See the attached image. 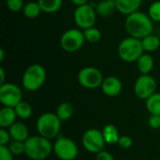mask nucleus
Listing matches in <instances>:
<instances>
[{
	"mask_svg": "<svg viewBox=\"0 0 160 160\" xmlns=\"http://www.w3.org/2000/svg\"><path fill=\"white\" fill-rule=\"evenodd\" d=\"M142 1V0H116V8L119 12L128 16L139 11Z\"/></svg>",
	"mask_w": 160,
	"mask_h": 160,
	"instance_id": "2eb2a0df",
	"label": "nucleus"
},
{
	"mask_svg": "<svg viewBox=\"0 0 160 160\" xmlns=\"http://www.w3.org/2000/svg\"><path fill=\"white\" fill-rule=\"evenodd\" d=\"M11 140L9 131L6 128H0V145H7Z\"/></svg>",
	"mask_w": 160,
	"mask_h": 160,
	"instance_id": "2f4dec72",
	"label": "nucleus"
},
{
	"mask_svg": "<svg viewBox=\"0 0 160 160\" xmlns=\"http://www.w3.org/2000/svg\"><path fill=\"white\" fill-rule=\"evenodd\" d=\"M97 20V11L90 5H82L74 10V21L82 30L93 27Z\"/></svg>",
	"mask_w": 160,
	"mask_h": 160,
	"instance_id": "f8f14e48",
	"label": "nucleus"
},
{
	"mask_svg": "<svg viewBox=\"0 0 160 160\" xmlns=\"http://www.w3.org/2000/svg\"><path fill=\"white\" fill-rule=\"evenodd\" d=\"M24 155L32 160H44L53 152V144L51 140L40 135L30 136L25 142Z\"/></svg>",
	"mask_w": 160,
	"mask_h": 160,
	"instance_id": "f03ea898",
	"label": "nucleus"
},
{
	"mask_svg": "<svg viewBox=\"0 0 160 160\" xmlns=\"http://www.w3.org/2000/svg\"><path fill=\"white\" fill-rule=\"evenodd\" d=\"M142 43L144 51L146 52H155L160 47V38L155 35H148L142 38Z\"/></svg>",
	"mask_w": 160,
	"mask_h": 160,
	"instance_id": "5701e85b",
	"label": "nucleus"
},
{
	"mask_svg": "<svg viewBox=\"0 0 160 160\" xmlns=\"http://www.w3.org/2000/svg\"><path fill=\"white\" fill-rule=\"evenodd\" d=\"M42 11L46 13H53L58 11L63 4V0H38Z\"/></svg>",
	"mask_w": 160,
	"mask_h": 160,
	"instance_id": "4be33fe9",
	"label": "nucleus"
},
{
	"mask_svg": "<svg viewBox=\"0 0 160 160\" xmlns=\"http://www.w3.org/2000/svg\"><path fill=\"white\" fill-rule=\"evenodd\" d=\"M17 118L18 116L14 108L3 106L0 110V127L2 128H10L16 122Z\"/></svg>",
	"mask_w": 160,
	"mask_h": 160,
	"instance_id": "dca6fc26",
	"label": "nucleus"
},
{
	"mask_svg": "<svg viewBox=\"0 0 160 160\" xmlns=\"http://www.w3.org/2000/svg\"><path fill=\"white\" fill-rule=\"evenodd\" d=\"M96 160H114V158L108 151L102 150L101 152H99V153L97 154Z\"/></svg>",
	"mask_w": 160,
	"mask_h": 160,
	"instance_id": "72a5a7b5",
	"label": "nucleus"
},
{
	"mask_svg": "<svg viewBox=\"0 0 160 160\" xmlns=\"http://www.w3.org/2000/svg\"><path fill=\"white\" fill-rule=\"evenodd\" d=\"M22 100L21 88L11 82H5L0 85V102L5 107L15 108Z\"/></svg>",
	"mask_w": 160,
	"mask_h": 160,
	"instance_id": "6e6552de",
	"label": "nucleus"
},
{
	"mask_svg": "<svg viewBox=\"0 0 160 160\" xmlns=\"http://www.w3.org/2000/svg\"><path fill=\"white\" fill-rule=\"evenodd\" d=\"M61 122L56 113L45 112L41 114L36 123L38 135L49 140L57 138L61 130Z\"/></svg>",
	"mask_w": 160,
	"mask_h": 160,
	"instance_id": "7ed1b4c3",
	"label": "nucleus"
},
{
	"mask_svg": "<svg viewBox=\"0 0 160 160\" xmlns=\"http://www.w3.org/2000/svg\"><path fill=\"white\" fill-rule=\"evenodd\" d=\"M82 142L83 148L87 152L93 154H98L104 150V146L106 143L103 138L102 131L97 128L87 129L82 135Z\"/></svg>",
	"mask_w": 160,
	"mask_h": 160,
	"instance_id": "1a4fd4ad",
	"label": "nucleus"
},
{
	"mask_svg": "<svg viewBox=\"0 0 160 160\" xmlns=\"http://www.w3.org/2000/svg\"><path fill=\"white\" fill-rule=\"evenodd\" d=\"M101 131L103 134L104 141L107 144L118 143L120 135H119V131L115 126H113L112 124H108L103 128V129Z\"/></svg>",
	"mask_w": 160,
	"mask_h": 160,
	"instance_id": "a211bd4d",
	"label": "nucleus"
},
{
	"mask_svg": "<svg viewBox=\"0 0 160 160\" xmlns=\"http://www.w3.org/2000/svg\"><path fill=\"white\" fill-rule=\"evenodd\" d=\"M53 154L60 160H75L79 155V148L71 139L60 136L53 143Z\"/></svg>",
	"mask_w": 160,
	"mask_h": 160,
	"instance_id": "423d86ee",
	"label": "nucleus"
},
{
	"mask_svg": "<svg viewBox=\"0 0 160 160\" xmlns=\"http://www.w3.org/2000/svg\"><path fill=\"white\" fill-rule=\"evenodd\" d=\"M70 1H71V3H73L77 7L82 6V5H86L87 2H88V0H70Z\"/></svg>",
	"mask_w": 160,
	"mask_h": 160,
	"instance_id": "f704fd0d",
	"label": "nucleus"
},
{
	"mask_svg": "<svg viewBox=\"0 0 160 160\" xmlns=\"http://www.w3.org/2000/svg\"><path fill=\"white\" fill-rule=\"evenodd\" d=\"M14 109H15L18 118H20L22 120L29 119L32 116V113H33L32 106L26 101L22 100Z\"/></svg>",
	"mask_w": 160,
	"mask_h": 160,
	"instance_id": "b1692460",
	"label": "nucleus"
},
{
	"mask_svg": "<svg viewBox=\"0 0 160 160\" xmlns=\"http://www.w3.org/2000/svg\"><path fill=\"white\" fill-rule=\"evenodd\" d=\"M148 15L155 22H160V1H156L152 3L149 8Z\"/></svg>",
	"mask_w": 160,
	"mask_h": 160,
	"instance_id": "cd10ccee",
	"label": "nucleus"
},
{
	"mask_svg": "<svg viewBox=\"0 0 160 160\" xmlns=\"http://www.w3.org/2000/svg\"><path fill=\"white\" fill-rule=\"evenodd\" d=\"M46 81L45 68L38 64L29 66L22 75V86L31 92L37 91L44 84Z\"/></svg>",
	"mask_w": 160,
	"mask_h": 160,
	"instance_id": "39448f33",
	"label": "nucleus"
},
{
	"mask_svg": "<svg viewBox=\"0 0 160 160\" xmlns=\"http://www.w3.org/2000/svg\"><path fill=\"white\" fill-rule=\"evenodd\" d=\"M14 156L7 145H0V160H13Z\"/></svg>",
	"mask_w": 160,
	"mask_h": 160,
	"instance_id": "c756f323",
	"label": "nucleus"
},
{
	"mask_svg": "<svg viewBox=\"0 0 160 160\" xmlns=\"http://www.w3.org/2000/svg\"><path fill=\"white\" fill-rule=\"evenodd\" d=\"M7 6L9 10L18 12L23 8V0H7Z\"/></svg>",
	"mask_w": 160,
	"mask_h": 160,
	"instance_id": "c85d7f7f",
	"label": "nucleus"
},
{
	"mask_svg": "<svg viewBox=\"0 0 160 160\" xmlns=\"http://www.w3.org/2000/svg\"><path fill=\"white\" fill-rule=\"evenodd\" d=\"M103 80V75L100 70L94 67L83 68L79 71L78 74L79 83L87 89H96L100 87Z\"/></svg>",
	"mask_w": 160,
	"mask_h": 160,
	"instance_id": "9d476101",
	"label": "nucleus"
},
{
	"mask_svg": "<svg viewBox=\"0 0 160 160\" xmlns=\"http://www.w3.org/2000/svg\"><path fill=\"white\" fill-rule=\"evenodd\" d=\"M5 78H6V76H5V71H4V68L1 67V68H0V85L5 83Z\"/></svg>",
	"mask_w": 160,
	"mask_h": 160,
	"instance_id": "c9c22d12",
	"label": "nucleus"
},
{
	"mask_svg": "<svg viewBox=\"0 0 160 160\" xmlns=\"http://www.w3.org/2000/svg\"><path fill=\"white\" fill-rule=\"evenodd\" d=\"M148 125L153 129L160 128V116L158 115H151L148 119Z\"/></svg>",
	"mask_w": 160,
	"mask_h": 160,
	"instance_id": "473e14b6",
	"label": "nucleus"
},
{
	"mask_svg": "<svg viewBox=\"0 0 160 160\" xmlns=\"http://www.w3.org/2000/svg\"><path fill=\"white\" fill-rule=\"evenodd\" d=\"M4 56H5V52L3 49H0V62H2L4 60Z\"/></svg>",
	"mask_w": 160,
	"mask_h": 160,
	"instance_id": "e433bc0d",
	"label": "nucleus"
},
{
	"mask_svg": "<svg viewBox=\"0 0 160 160\" xmlns=\"http://www.w3.org/2000/svg\"><path fill=\"white\" fill-rule=\"evenodd\" d=\"M157 82L149 74H142L136 81L134 85V92L138 98L146 100L156 93Z\"/></svg>",
	"mask_w": 160,
	"mask_h": 160,
	"instance_id": "9b49d317",
	"label": "nucleus"
},
{
	"mask_svg": "<svg viewBox=\"0 0 160 160\" xmlns=\"http://www.w3.org/2000/svg\"><path fill=\"white\" fill-rule=\"evenodd\" d=\"M83 36L86 41L90 43H97L101 39V33L100 31L96 27H89L84 30H82Z\"/></svg>",
	"mask_w": 160,
	"mask_h": 160,
	"instance_id": "a878e982",
	"label": "nucleus"
},
{
	"mask_svg": "<svg viewBox=\"0 0 160 160\" xmlns=\"http://www.w3.org/2000/svg\"><path fill=\"white\" fill-rule=\"evenodd\" d=\"M85 41L83 32L79 29L71 28L67 30L60 38L62 49L68 52H75L79 51Z\"/></svg>",
	"mask_w": 160,
	"mask_h": 160,
	"instance_id": "0eeeda50",
	"label": "nucleus"
},
{
	"mask_svg": "<svg viewBox=\"0 0 160 160\" xmlns=\"http://www.w3.org/2000/svg\"><path fill=\"white\" fill-rule=\"evenodd\" d=\"M55 113L61 121H68L73 116L74 108L68 102H62L58 105Z\"/></svg>",
	"mask_w": 160,
	"mask_h": 160,
	"instance_id": "412c9836",
	"label": "nucleus"
},
{
	"mask_svg": "<svg viewBox=\"0 0 160 160\" xmlns=\"http://www.w3.org/2000/svg\"><path fill=\"white\" fill-rule=\"evenodd\" d=\"M132 139L129 136L124 135V136H120V139L118 141V145L122 148V149H129L132 146Z\"/></svg>",
	"mask_w": 160,
	"mask_h": 160,
	"instance_id": "7c9ffc66",
	"label": "nucleus"
},
{
	"mask_svg": "<svg viewBox=\"0 0 160 160\" xmlns=\"http://www.w3.org/2000/svg\"><path fill=\"white\" fill-rule=\"evenodd\" d=\"M137 67L142 74H150L154 68V59L148 53H143L137 61Z\"/></svg>",
	"mask_w": 160,
	"mask_h": 160,
	"instance_id": "6ab92c4d",
	"label": "nucleus"
},
{
	"mask_svg": "<svg viewBox=\"0 0 160 160\" xmlns=\"http://www.w3.org/2000/svg\"><path fill=\"white\" fill-rule=\"evenodd\" d=\"M153 27V20L150 16L141 11L128 15L125 22V28L129 37L139 39L152 34Z\"/></svg>",
	"mask_w": 160,
	"mask_h": 160,
	"instance_id": "f257e3e1",
	"label": "nucleus"
},
{
	"mask_svg": "<svg viewBox=\"0 0 160 160\" xmlns=\"http://www.w3.org/2000/svg\"><path fill=\"white\" fill-rule=\"evenodd\" d=\"M115 10H117L116 0H101L96 7L97 14L102 17H109Z\"/></svg>",
	"mask_w": 160,
	"mask_h": 160,
	"instance_id": "f3484780",
	"label": "nucleus"
},
{
	"mask_svg": "<svg viewBox=\"0 0 160 160\" xmlns=\"http://www.w3.org/2000/svg\"><path fill=\"white\" fill-rule=\"evenodd\" d=\"M8 148L14 157H19V156L24 154V152H25V144L23 142H20V141L11 142L8 145Z\"/></svg>",
	"mask_w": 160,
	"mask_h": 160,
	"instance_id": "bb28decb",
	"label": "nucleus"
},
{
	"mask_svg": "<svg viewBox=\"0 0 160 160\" xmlns=\"http://www.w3.org/2000/svg\"><path fill=\"white\" fill-rule=\"evenodd\" d=\"M8 131L13 141H20L24 142L29 138L28 128L22 122H15L10 128H8Z\"/></svg>",
	"mask_w": 160,
	"mask_h": 160,
	"instance_id": "4468645a",
	"label": "nucleus"
},
{
	"mask_svg": "<svg viewBox=\"0 0 160 160\" xmlns=\"http://www.w3.org/2000/svg\"><path fill=\"white\" fill-rule=\"evenodd\" d=\"M100 87H101L103 94H105L107 97L114 98V97H117L122 92L123 84H122V82L118 78L110 76L103 80Z\"/></svg>",
	"mask_w": 160,
	"mask_h": 160,
	"instance_id": "ddd939ff",
	"label": "nucleus"
},
{
	"mask_svg": "<svg viewBox=\"0 0 160 160\" xmlns=\"http://www.w3.org/2000/svg\"><path fill=\"white\" fill-rule=\"evenodd\" d=\"M23 14L28 19H35L39 16L40 12L42 11L40 6L38 2H29L27 3L23 8Z\"/></svg>",
	"mask_w": 160,
	"mask_h": 160,
	"instance_id": "393cba45",
	"label": "nucleus"
},
{
	"mask_svg": "<svg viewBox=\"0 0 160 160\" xmlns=\"http://www.w3.org/2000/svg\"><path fill=\"white\" fill-rule=\"evenodd\" d=\"M143 52L144 49L142 47V39L136 38H127L123 39L118 46V54L120 58L128 63L137 62Z\"/></svg>",
	"mask_w": 160,
	"mask_h": 160,
	"instance_id": "20e7f679",
	"label": "nucleus"
},
{
	"mask_svg": "<svg viewBox=\"0 0 160 160\" xmlns=\"http://www.w3.org/2000/svg\"><path fill=\"white\" fill-rule=\"evenodd\" d=\"M145 107L151 115L160 116V93H155L145 100Z\"/></svg>",
	"mask_w": 160,
	"mask_h": 160,
	"instance_id": "aec40b11",
	"label": "nucleus"
}]
</instances>
